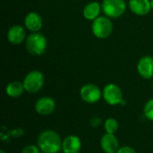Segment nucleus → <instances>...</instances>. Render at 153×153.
<instances>
[{
	"mask_svg": "<svg viewBox=\"0 0 153 153\" xmlns=\"http://www.w3.org/2000/svg\"><path fill=\"white\" fill-rule=\"evenodd\" d=\"M62 143L59 134L51 129L42 131L37 139V145L42 153H58L62 151Z\"/></svg>",
	"mask_w": 153,
	"mask_h": 153,
	"instance_id": "nucleus-1",
	"label": "nucleus"
},
{
	"mask_svg": "<svg viewBox=\"0 0 153 153\" xmlns=\"http://www.w3.org/2000/svg\"><path fill=\"white\" fill-rule=\"evenodd\" d=\"M48 48V40L40 32H31L25 40V48L32 56L43 55Z\"/></svg>",
	"mask_w": 153,
	"mask_h": 153,
	"instance_id": "nucleus-2",
	"label": "nucleus"
},
{
	"mask_svg": "<svg viewBox=\"0 0 153 153\" xmlns=\"http://www.w3.org/2000/svg\"><path fill=\"white\" fill-rule=\"evenodd\" d=\"M114 25L110 18L106 15H100L91 23V31L93 35L100 39H108L113 32Z\"/></svg>",
	"mask_w": 153,
	"mask_h": 153,
	"instance_id": "nucleus-3",
	"label": "nucleus"
},
{
	"mask_svg": "<svg viewBox=\"0 0 153 153\" xmlns=\"http://www.w3.org/2000/svg\"><path fill=\"white\" fill-rule=\"evenodd\" d=\"M102 98L105 102L110 106L126 105L122 89L116 83L110 82L104 86L102 90Z\"/></svg>",
	"mask_w": 153,
	"mask_h": 153,
	"instance_id": "nucleus-4",
	"label": "nucleus"
},
{
	"mask_svg": "<svg viewBox=\"0 0 153 153\" xmlns=\"http://www.w3.org/2000/svg\"><path fill=\"white\" fill-rule=\"evenodd\" d=\"M22 82L25 91L29 93H37L44 86L45 76L43 73L39 70H32L25 75Z\"/></svg>",
	"mask_w": 153,
	"mask_h": 153,
	"instance_id": "nucleus-5",
	"label": "nucleus"
},
{
	"mask_svg": "<svg viewBox=\"0 0 153 153\" xmlns=\"http://www.w3.org/2000/svg\"><path fill=\"white\" fill-rule=\"evenodd\" d=\"M102 13L110 19L120 18L126 11V0H103L101 3Z\"/></svg>",
	"mask_w": 153,
	"mask_h": 153,
	"instance_id": "nucleus-6",
	"label": "nucleus"
},
{
	"mask_svg": "<svg viewBox=\"0 0 153 153\" xmlns=\"http://www.w3.org/2000/svg\"><path fill=\"white\" fill-rule=\"evenodd\" d=\"M81 99L88 104H95L102 98V91L94 83H86L80 90Z\"/></svg>",
	"mask_w": 153,
	"mask_h": 153,
	"instance_id": "nucleus-7",
	"label": "nucleus"
},
{
	"mask_svg": "<svg viewBox=\"0 0 153 153\" xmlns=\"http://www.w3.org/2000/svg\"><path fill=\"white\" fill-rule=\"evenodd\" d=\"M56 101L53 98L45 96L39 98L35 103V110L40 116H49L56 109Z\"/></svg>",
	"mask_w": 153,
	"mask_h": 153,
	"instance_id": "nucleus-8",
	"label": "nucleus"
},
{
	"mask_svg": "<svg viewBox=\"0 0 153 153\" xmlns=\"http://www.w3.org/2000/svg\"><path fill=\"white\" fill-rule=\"evenodd\" d=\"M26 30L24 27H22V25H13L7 31V40L12 45H21L23 41L26 40Z\"/></svg>",
	"mask_w": 153,
	"mask_h": 153,
	"instance_id": "nucleus-9",
	"label": "nucleus"
},
{
	"mask_svg": "<svg viewBox=\"0 0 153 153\" xmlns=\"http://www.w3.org/2000/svg\"><path fill=\"white\" fill-rule=\"evenodd\" d=\"M24 26L30 32H39L43 27V19L39 13L30 12L24 17Z\"/></svg>",
	"mask_w": 153,
	"mask_h": 153,
	"instance_id": "nucleus-10",
	"label": "nucleus"
},
{
	"mask_svg": "<svg viewBox=\"0 0 153 153\" xmlns=\"http://www.w3.org/2000/svg\"><path fill=\"white\" fill-rule=\"evenodd\" d=\"M137 71L141 77L149 80L153 77V57L144 56L137 63Z\"/></svg>",
	"mask_w": 153,
	"mask_h": 153,
	"instance_id": "nucleus-11",
	"label": "nucleus"
},
{
	"mask_svg": "<svg viewBox=\"0 0 153 153\" xmlns=\"http://www.w3.org/2000/svg\"><path fill=\"white\" fill-rule=\"evenodd\" d=\"M100 148L105 153H116L119 146V141L114 134H104L100 138Z\"/></svg>",
	"mask_w": 153,
	"mask_h": 153,
	"instance_id": "nucleus-12",
	"label": "nucleus"
},
{
	"mask_svg": "<svg viewBox=\"0 0 153 153\" xmlns=\"http://www.w3.org/2000/svg\"><path fill=\"white\" fill-rule=\"evenodd\" d=\"M128 6L130 11L137 16H145L152 10L151 0H129Z\"/></svg>",
	"mask_w": 153,
	"mask_h": 153,
	"instance_id": "nucleus-13",
	"label": "nucleus"
},
{
	"mask_svg": "<svg viewBox=\"0 0 153 153\" xmlns=\"http://www.w3.org/2000/svg\"><path fill=\"white\" fill-rule=\"evenodd\" d=\"M82 149V141L77 135H68L63 140L62 152L64 153H79Z\"/></svg>",
	"mask_w": 153,
	"mask_h": 153,
	"instance_id": "nucleus-14",
	"label": "nucleus"
},
{
	"mask_svg": "<svg viewBox=\"0 0 153 153\" xmlns=\"http://www.w3.org/2000/svg\"><path fill=\"white\" fill-rule=\"evenodd\" d=\"M102 12L101 4H100L97 1H92L88 3L82 10V15L84 19L88 21L93 22L98 17L100 16V13Z\"/></svg>",
	"mask_w": 153,
	"mask_h": 153,
	"instance_id": "nucleus-15",
	"label": "nucleus"
},
{
	"mask_svg": "<svg viewBox=\"0 0 153 153\" xmlns=\"http://www.w3.org/2000/svg\"><path fill=\"white\" fill-rule=\"evenodd\" d=\"M25 91V88L22 82L20 81H13L9 82L5 87V93L10 98H18L23 94Z\"/></svg>",
	"mask_w": 153,
	"mask_h": 153,
	"instance_id": "nucleus-16",
	"label": "nucleus"
},
{
	"mask_svg": "<svg viewBox=\"0 0 153 153\" xmlns=\"http://www.w3.org/2000/svg\"><path fill=\"white\" fill-rule=\"evenodd\" d=\"M118 127H119V125H118L117 120L113 117H108L104 122V130L108 134H115V133H117V131L118 130Z\"/></svg>",
	"mask_w": 153,
	"mask_h": 153,
	"instance_id": "nucleus-17",
	"label": "nucleus"
},
{
	"mask_svg": "<svg viewBox=\"0 0 153 153\" xmlns=\"http://www.w3.org/2000/svg\"><path fill=\"white\" fill-rule=\"evenodd\" d=\"M143 115L148 120L153 122V98L145 103L143 107Z\"/></svg>",
	"mask_w": 153,
	"mask_h": 153,
	"instance_id": "nucleus-18",
	"label": "nucleus"
},
{
	"mask_svg": "<svg viewBox=\"0 0 153 153\" xmlns=\"http://www.w3.org/2000/svg\"><path fill=\"white\" fill-rule=\"evenodd\" d=\"M21 153H42L41 151L39 150V148L38 147V145H34V144H29L26 145L22 150Z\"/></svg>",
	"mask_w": 153,
	"mask_h": 153,
	"instance_id": "nucleus-19",
	"label": "nucleus"
},
{
	"mask_svg": "<svg viewBox=\"0 0 153 153\" xmlns=\"http://www.w3.org/2000/svg\"><path fill=\"white\" fill-rule=\"evenodd\" d=\"M116 153H137L136 151L131 146H122Z\"/></svg>",
	"mask_w": 153,
	"mask_h": 153,
	"instance_id": "nucleus-20",
	"label": "nucleus"
},
{
	"mask_svg": "<svg viewBox=\"0 0 153 153\" xmlns=\"http://www.w3.org/2000/svg\"><path fill=\"white\" fill-rule=\"evenodd\" d=\"M90 122L92 127H99L101 124V118L100 117H93L91 118Z\"/></svg>",
	"mask_w": 153,
	"mask_h": 153,
	"instance_id": "nucleus-21",
	"label": "nucleus"
},
{
	"mask_svg": "<svg viewBox=\"0 0 153 153\" xmlns=\"http://www.w3.org/2000/svg\"><path fill=\"white\" fill-rule=\"evenodd\" d=\"M151 5H152V9L153 10V0H151Z\"/></svg>",
	"mask_w": 153,
	"mask_h": 153,
	"instance_id": "nucleus-22",
	"label": "nucleus"
},
{
	"mask_svg": "<svg viewBox=\"0 0 153 153\" xmlns=\"http://www.w3.org/2000/svg\"><path fill=\"white\" fill-rule=\"evenodd\" d=\"M0 153H6V152H5L4 150H1V151H0Z\"/></svg>",
	"mask_w": 153,
	"mask_h": 153,
	"instance_id": "nucleus-23",
	"label": "nucleus"
},
{
	"mask_svg": "<svg viewBox=\"0 0 153 153\" xmlns=\"http://www.w3.org/2000/svg\"><path fill=\"white\" fill-rule=\"evenodd\" d=\"M73 1H76V0H73Z\"/></svg>",
	"mask_w": 153,
	"mask_h": 153,
	"instance_id": "nucleus-24",
	"label": "nucleus"
}]
</instances>
